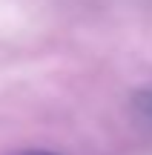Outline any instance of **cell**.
I'll return each instance as SVG.
<instances>
[{
	"instance_id": "cell-1",
	"label": "cell",
	"mask_w": 152,
	"mask_h": 155,
	"mask_svg": "<svg viewBox=\"0 0 152 155\" xmlns=\"http://www.w3.org/2000/svg\"><path fill=\"white\" fill-rule=\"evenodd\" d=\"M132 109H135V115L141 118L144 124H149V127H152V89H147V92H141V95H135Z\"/></svg>"
},
{
	"instance_id": "cell-2",
	"label": "cell",
	"mask_w": 152,
	"mask_h": 155,
	"mask_svg": "<svg viewBox=\"0 0 152 155\" xmlns=\"http://www.w3.org/2000/svg\"><path fill=\"white\" fill-rule=\"evenodd\" d=\"M23 155H55V152H43V150H32V152H23Z\"/></svg>"
}]
</instances>
